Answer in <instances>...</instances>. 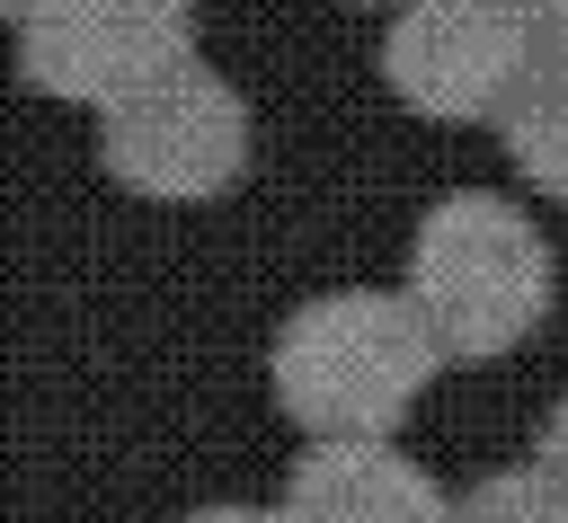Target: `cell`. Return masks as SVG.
Masks as SVG:
<instances>
[{"label":"cell","mask_w":568,"mask_h":523,"mask_svg":"<svg viewBox=\"0 0 568 523\" xmlns=\"http://www.w3.org/2000/svg\"><path fill=\"white\" fill-rule=\"evenodd\" d=\"M550 293H559V266L524 204L488 186H453L444 204H426L408 239V310L426 319L435 355L479 363L524 346L550 319Z\"/></svg>","instance_id":"1"},{"label":"cell","mask_w":568,"mask_h":523,"mask_svg":"<svg viewBox=\"0 0 568 523\" xmlns=\"http://www.w3.org/2000/svg\"><path fill=\"white\" fill-rule=\"evenodd\" d=\"M435 363L408 293H320L275 328V399L311 443H390Z\"/></svg>","instance_id":"2"},{"label":"cell","mask_w":568,"mask_h":523,"mask_svg":"<svg viewBox=\"0 0 568 523\" xmlns=\"http://www.w3.org/2000/svg\"><path fill=\"white\" fill-rule=\"evenodd\" d=\"M18 53L36 89L89 98L115 115L195 62V18L169 0H71V9H27Z\"/></svg>","instance_id":"3"},{"label":"cell","mask_w":568,"mask_h":523,"mask_svg":"<svg viewBox=\"0 0 568 523\" xmlns=\"http://www.w3.org/2000/svg\"><path fill=\"white\" fill-rule=\"evenodd\" d=\"M106 177L151 195V204H195V195H222L240 168H248V106L231 80H213L204 62H186L178 80H160L151 98L115 106L106 133Z\"/></svg>","instance_id":"4"},{"label":"cell","mask_w":568,"mask_h":523,"mask_svg":"<svg viewBox=\"0 0 568 523\" xmlns=\"http://www.w3.org/2000/svg\"><path fill=\"white\" fill-rule=\"evenodd\" d=\"M524 71H532V9H506V0L399 9L382 35V80L399 89V106L444 115V124L497 115Z\"/></svg>","instance_id":"5"},{"label":"cell","mask_w":568,"mask_h":523,"mask_svg":"<svg viewBox=\"0 0 568 523\" xmlns=\"http://www.w3.org/2000/svg\"><path fill=\"white\" fill-rule=\"evenodd\" d=\"M275 514L284 523H453L444 488L399 443H311Z\"/></svg>","instance_id":"6"},{"label":"cell","mask_w":568,"mask_h":523,"mask_svg":"<svg viewBox=\"0 0 568 523\" xmlns=\"http://www.w3.org/2000/svg\"><path fill=\"white\" fill-rule=\"evenodd\" d=\"M497 142H506V160H515L541 195H568V71L532 62V71L515 80V98L497 106Z\"/></svg>","instance_id":"7"},{"label":"cell","mask_w":568,"mask_h":523,"mask_svg":"<svg viewBox=\"0 0 568 523\" xmlns=\"http://www.w3.org/2000/svg\"><path fill=\"white\" fill-rule=\"evenodd\" d=\"M453 523H568V479H550L541 461L532 470H488L479 488H462Z\"/></svg>","instance_id":"8"},{"label":"cell","mask_w":568,"mask_h":523,"mask_svg":"<svg viewBox=\"0 0 568 523\" xmlns=\"http://www.w3.org/2000/svg\"><path fill=\"white\" fill-rule=\"evenodd\" d=\"M532 62H550V71H568V0H550V9H532Z\"/></svg>","instance_id":"9"},{"label":"cell","mask_w":568,"mask_h":523,"mask_svg":"<svg viewBox=\"0 0 568 523\" xmlns=\"http://www.w3.org/2000/svg\"><path fill=\"white\" fill-rule=\"evenodd\" d=\"M541 470L550 479H568V390L550 399V417H541Z\"/></svg>","instance_id":"10"},{"label":"cell","mask_w":568,"mask_h":523,"mask_svg":"<svg viewBox=\"0 0 568 523\" xmlns=\"http://www.w3.org/2000/svg\"><path fill=\"white\" fill-rule=\"evenodd\" d=\"M186 523H284V514H266V505H204V514H186Z\"/></svg>","instance_id":"11"}]
</instances>
